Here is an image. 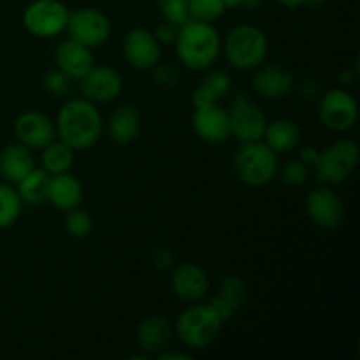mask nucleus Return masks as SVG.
Wrapping results in <instances>:
<instances>
[{"instance_id":"2","label":"nucleus","mask_w":360,"mask_h":360,"mask_svg":"<svg viewBox=\"0 0 360 360\" xmlns=\"http://www.w3.org/2000/svg\"><path fill=\"white\" fill-rule=\"evenodd\" d=\"M174 44L179 63L195 72L210 70L221 53L220 34L207 21H186L178 28Z\"/></svg>"},{"instance_id":"7","label":"nucleus","mask_w":360,"mask_h":360,"mask_svg":"<svg viewBox=\"0 0 360 360\" xmlns=\"http://www.w3.org/2000/svg\"><path fill=\"white\" fill-rule=\"evenodd\" d=\"M69 7L62 0H32L21 14V21L28 34L39 39L58 37L69 21Z\"/></svg>"},{"instance_id":"39","label":"nucleus","mask_w":360,"mask_h":360,"mask_svg":"<svg viewBox=\"0 0 360 360\" xmlns=\"http://www.w3.org/2000/svg\"><path fill=\"white\" fill-rule=\"evenodd\" d=\"M322 90H320V84L315 83V81H306L301 86V95L304 98H309V101H315V98L320 97Z\"/></svg>"},{"instance_id":"33","label":"nucleus","mask_w":360,"mask_h":360,"mask_svg":"<svg viewBox=\"0 0 360 360\" xmlns=\"http://www.w3.org/2000/svg\"><path fill=\"white\" fill-rule=\"evenodd\" d=\"M70 84H72V79L58 69L49 70V72L44 76L46 91L51 95H56V97H63V95L69 94Z\"/></svg>"},{"instance_id":"24","label":"nucleus","mask_w":360,"mask_h":360,"mask_svg":"<svg viewBox=\"0 0 360 360\" xmlns=\"http://www.w3.org/2000/svg\"><path fill=\"white\" fill-rule=\"evenodd\" d=\"M262 141L276 155L288 153L301 143V127L290 118L273 120V122H267Z\"/></svg>"},{"instance_id":"9","label":"nucleus","mask_w":360,"mask_h":360,"mask_svg":"<svg viewBox=\"0 0 360 360\" xmlns=\"http://www.w3.org/2000/svg\"><path fill=\"white\" fill-rule=\"evenodd\" d=\"M111 20L97 7H79L69 13L65 32L70 39L94 49L105 44L111 37Z\"/></svg>"},{"instance_id":"42","label":"nucleus","mask_w":360,"mask_h":360,"mask_svg":"<svg viewBox=\"0 0 360 360\" xmlns=\"http://www.w3.org/2000/svg\"><path fill=\"white\" fill-rule=\"evenodd\" d=\"M359 77V74H357V70H343V72H341V76H340V81H341V84H352V83H355V79H357Z\"/></svg>"},{"instance_id":"12","label":"nucleus","mask_w":360,"mask_h":360,"mask_svg":"<svg viewBox=\"0 0 360 360\" xmlns=\"http://www.w3.org/2000/svg\"><path fill=\"white\" fill-rule=\"evenodd\" d=\"M123 56L136 70H151L162 60V44L148 28H132L123 37Z\"/></svg>"},{"instance_id":"20","label":"nucleus","mask_w":360,"mask_h":360,"mask_svg":"<svg viewBox=\"0 0 360 360\" xmlns=\"http://www.w3.org/2000/svg\"><path fill=\"white\" fill-rule=\"evenodd\" d=\"M172 326L164 315H148L139 322L136 330L137 348L144 355H157L169 347Z\"/></svg>"},{"instance_id":"28","label":"nucleus","mask_w":360,"mask_h":360,"mask_svg":"<svg viewBox=\"0 0 360 360\" xmlns=\"http://www.w3.org/2000/svg\"><path fill=\"white\" fill-rule=\"evenodd\" d=\"M23 210V200L16 186L11 183H0V231L13 227Z\"/></svg>"},{"instance_id":"10","label":"nucleus","mask_w":360,"mask_h":360,"mask_svg":"<svg viewBox=\"0 0 360 360\" xmlns=\"http://www.w3.org/2000/svg\"><path fill=\"white\" fill-rule=\"evenodd\" d=\"M227 112L229 122H231V132L239 143L262 141L267 118L262 109L245 91H239L232 97Z\"/></svg>"},{"instance_id":"29","label":"nucleus","mask_w":360,"mask_h":360,"mask_svg":"<svg viewBox=\"0 0 360 360\" xmlns=\"http://www.w3.org/2000/svg\"><path fill=\"white\" fill-rule=\"evenodd\" d=\"M186 2H188L190 20L213 23V21L220 20L227 11L224 0H186Z\"/></svg>"},{"instance_id":"43","label":"nucleus","mask_w":360,"mask_h":360,"mask_svg":"<svg viewBox=\"0 0 360 360\" xmlns=\"http://www.w3.org/2000/svg\"><path fill=\"white\" fill-rule=\"evenodd\" d=\"M327 2H329V0H306L304 6H309V7H315V9H320V7L326 6Z\"/></svg>"},{"instance_id":"30","label":"nucleus","mask_w":360,"mask_h":360,"mask_svg":"<svg viewBox=\"0 0 360 360\" xmlns=\"http://www.w3.org/2000/svg\"><path fill=\"white\" fill-rule=\"evenodd\" d=\"M65 231L74 239L88 238L94 231V217L83 207H74V210L67 211Z\"/></svg>"},{"instance_id":"13","label":"nucleus","mask_w":360,"mask_h":360,"mask_svg":"<svg viewBox=\"0 0 360 360\" xmlns=\"http://www.w3.org/2000/svg\"><path fill=\"white\" fill-rule=\"evenodd\" d=\"M81 97L94 104L112 102L122 95L123 77L109 65H94L79 79Z\"/></svg>"},{"instance_id":"14","label":"nucleus","mask_w":360,"mask_h":360,"mask_svg":"<svg viewBox=\"0 0 360 360\" xmlns=\"http://www.w3.org/2000/svg\"><path fill=\"white\" fill-rule=\"evenodd\" d=\"M14 136L18 143L27 146L28 150L41 151L56 139L55 120L34 109L25 111L14 120Z\"/></svg>"},{"instance_id":"40","label":"nucleus","mask_w":360,"mask_h":360,"mask_svg":"<svg viewBox=\"0 0 360 360\" xmlns=\"http://www.w3.org/2000/svg\"><path fill=\"white\" fill-rule=\"evenodd\" d=\"M158 360H193L192 354H185V352H167L162 350L160 354H157Z\"/></svg>"},{"instance_id":"15","label":"nucleus","mask_w":360,"mask_h":360,"mask_svg":"<svg viewBox=\"0 0 360 360\" xmlns=\"http://www.w3.org/2000/svg\"><path fill=\"white\" fill-rule=\"evenodd\" d=\"M192 129L200 141L210 144L227 143L232 137L229 112L218 102L193 109Z\"/></svg>"},{"instance_id":"18","label":"nucleus","mask_w":360,"mask_h":360,"mask_svg":"<svg viewBox=\"0 0 360 360\" xmlns=\"http://www.w3.org/2000/svg\"><path fill=\"white\" fill-rule=\"evenodd\" d=\"M248 301V285L238 274H227L220 281L217 294L210 299L207 304L221 316L224 322L234 319L243 306Z\"/></svg>"},{"instance_id":"25","label":"nucleus","mask_w":360,"mask_h":360,"mask_svg":"<svg viewBox=\"0 0 360 360\" xmlns=\"http://www.w3.org/2000/svg\"><path fill=\"white\" fill-rule=\"evenodd\" d=\"M232 91V77L225 70H210L192 94L193 108L217 104Z\"/></svg>"},{"instance_id":"23","label":"nucleus","mask_w":360,"mask_h":360,"mask_svg":"<svg viewBox=\"0 0 360 360\" xmlns=\"http://www.w3.org/2000/svg\"><path fill=\"white\" fill-rule=\"evenodd\" d=\"M34 167V153L27 146H23V144H9V146H6L0 151V176H2L6 183L16 185Z\"/></svg>"},{"instance_id":"34","label":"nucleus","mask_w":360,"mask_h":360,"mask_svg":"<svg viewBox=\"0 0 360 360\" xmlns=\"http://www.w3.org/2000/svg\"><path fill=\"white\" fill-rule=\"evenodd\" d=\"M153 72L155 83L160 86H174L179 83V69L171 62H158L157 65L151 69Z\"/></svg>"},{"instance_id":"26","label":"nucleus","mask_w":360,"mask_h":360,"mask_svg":"<svg viewBox=\"0 0 360 360\" xmlns=\"http://www.w3.org/2000/svg\"><path fill=\"white\" fill-rule=\"evenodd\" d=\"M51 176L42 167H34L20 183H16V190L21 200L27 206H41L48 200V185Z\"/></svg>"},{"instance_id":"35","label":"nucleus","mask_w":360,"mask_h":360,"mask_svg":"<svg viewBox=\"0 0 360 360\" xmlns=\"http://www.w3.org/2000/svg\"><path fill=\"white\" fill-rule=\"evenodd\" d=\"M151 262L158 271H169L176 266V253L167 246H158L151 253Z\"/></svg>"},{"instance_id":"36","label":"nucleus","mask_w":360,"mask_h":360,"mask_svg":"<svg viewBox=\"0 0 360 360\" xmlns=\"http://www.w3.org/2000/svg\"><path fill=\"white\" fill-rule=\"evenodd\" d=\"M153 34L160 44H174L176 35H178V27L167 23V21H162V23L155 28Z\"/></svg>"},{"instance_id":"16","label":"nucleus","mask_w":360,"mask_h":360,"mask_svg":"<svg viewBox=\"0 0 360 360\" xmlns=\"http://www.w3.org/2000/svg\"><path fill=\"white\" fill-rule=\"evenodd\" d=\"M171 290L174 297L186 304L200 302L210 292V278H207L206 271L197 264H178L172 267Z\"/></svg>"},{"instance_id":"8","label":"nucleus","mask_w":360,"mask_h":360,"mask_svg":"<svg viewBox=\"0 0 360 360\" xmlns=\"http://www.w3.org/2000/svg\"><path fill=\"white\" fill-rule=\"evenodd\" d=\"M319 118L330 132H348L357 123V101L345 88H330V90L322 91L319 97Z\"/></svg>"},{"instance_id":"5","label":"nucleus","mask_w":360,"mask_h":360,"mask_svg":"<svg viewBox=\"0 0 360 360\" xmlns=\"http://www.w3.org/2000/svg\"><path fill=\"white\" fill-rule=\"evenodd\" d=\"M232 167L243 185L259 188L276 178L280 162L278 155L264 141H253L241 143V148L234 155Z\"/></svg>"},{"instance_id":"17","label":"nucleus","mask_w":360,"mask_h":360,"mask_svg":"<svg viewBox=\"0 0 360 360\" xmlns=\"http://www.w3.org/2000/svg\"><path fill=\"white\" fill-rule=\"evenodd\" d=\"M252 77V88L259 97L266 101H283L295 90L294 74L283 65L257 67Z\"/></svg>"},{"instance_id":"31","label":"nucleus","mask_w":360,"mask_h":360,"mask_svg":"<svg viewBox=\"0 0 360 360\" xmlns=\"http://www.w3.org/2000/svg\"><path fill=\"white\" fill-rule=\"evenodd\" d=\"M157 7L162 20L178 28L190 20L188 2L186 0H158Z\"/></svg>"},{"instance_id":"4","label":"nucleus","mask_w":360,"mask_h":360,"mask_svg":"<svg viewBox=\"0 0 360 360\" xmlns=\"http://www.w3.org/2000/svg\"><path fill=\"white\" fill-rule=\"evenodd\" d=\"M221 316L210 304L193 302L176 320V336L188 350H206L218 340L224 327Z\"/></svg>"},{"instance_id":"11","label":"nucleus","mask_w":360,"mask_h":360,"mask_svg":"<svg viewBox=\"0 0 360 360\" xmlns=\"http://www.w3.org/2000/svg\"><path fill=\"white\" fill-rule=\"evenodd\" d=\"M304 207L311 224L323 231H333L345 220L343 200L333 188H329V185L311 190L306 195Z\"/></svg>"},{"instance_id":"21","label":"nucleus","mask_w":360,"mask_h":360,"mask_svg":"<svg viewBox=\"0 0 360 360\" xmlns=\"http://www.w3.org/2000/svg\"><path fill=\"white\" fill-rule=\"evenodd\" d=\"M83 197V183L79 181V178L70 174V171L62 172V174H53L51 178H49L48 200H46V202L51 204L55 210L67 213V211L81 206Z\"/></svg>"},{"instance_id":"22","label":"nucleus","mask_w":360,"mask_h":360,"mask_svg":"<svg viewBox=\"0 0 360 360\" xmlns=\"http://www.w3.org/2000/svg\"><path fill=\"white\" fill-rule=\"evenodd\" d=\"M108 134L109 139L120 146L134 143L141 134V112L136 105H118L108 120Z\"/></svg>"},{"instance_id":"19","label":"nucleus","mask_w":360,"mask_h":360,"mask_svg":"<svg viewBox=\"0 0 360 360\" xmlns=\"http://www.w3.org/2000/svg\"><path fill=\"white\" fill-rule=\"evenodd\" d=\"M56 69L62 70L70 79L79 81L91 67L95 65L94 51L86 46L79 44L74 39L67 37L58 42L55 49Z\"/></svg>"},{"instance_id":"27","label":"nucleus","mask_w":360,"mask_h":360,"mask_svg":"<svg viewBox=\"0 0 360 360\" xmlns=\"http://www.w3.org/2000/svg\"><path fill=\"white\" fill-rule=\"evenodd\" d=\"M74 164V150L62 143L60 139H55L48 146L41 150V167L48 172L49 176L62 174L69 172Z\"/></svg>"},{"instance_id":"38","label":"nucleus","mask_w":360,"mask_h":360,"mask_svg":"<svg viewBox=\"0 0 360 360\" xmlns=\"http://www.w3.org/2000/svg\"><path fill=\"white\" fill-rule=\"evenodd\" d=\"M227 9H243V11H257L262 6L264 0H224Z\"/></svg>"},{"instance_id":"3","label":"nucleus","mask_w":360,"mask_h":360,"mask_svg":"<svg viewBox=\"0 0 360 360\" xmlns=\"http://www.w3.org/2000/svg\"><path fill=\"white\" fill-rule=\"evenodd\" d=\"M221 51L232 69L246 72L262 65L269 51V41L262 28L241 23L229 30L221 41Z\"/></svg>"},{"instance_id":"37","label":"nucleus","mask_w":360,"mask_h":360,"mask_svg":"<svg viewBox=\"0 0 360 360\" xmlns=\"http://www.w3.org/2000/svg\"><path fill=\"white\" fill-rule=\"evenodd\" d=\"M319 153H320L319 148L313 146V144H306V146L299 148L297 158L302 162V164L308 165V167L311 169L313 165H315V162L319 160Z\"/></svg>"},{"instance_id":"1","label":"nucleus","mask_w":360,"mask_h":360,"mask_svg":"<svg viewBox=\"0 0 360 360\" xmlns=\"http://www.w3.org/2000/svg\"><path fill=\"white\" fill-rule=\"evenodd\" d=\"M56 139L65 143L74 151L94 148L104 132V120L97 104L83 97L69 98L56 112Z\"/></svg>"},{"instance_id":"32","label":"nucleus","mask_w":360,"mask_h":360,"mask_svg":"<svg viewBox=\"0 0 360 360\" xmlns=\"http://www.w3.org/2000/svg\"><path fill=\"white\" fill-rule=\"evenodd\" d=\"M278 172H280V178L285 185L301 186L308 181L309 167L302 164L299 158H295V160L285 162L283 167H278Z\"/></svg>"},{"instance_id":"41","label":"nucleus","mask_w":360,"mask_h":360,"mask_svg":"<svg viewBox=\"0 0 360 360\" xmlns=\"http://www.w3.org/2000/svg\"><path fill=\"white\" fill-rule=\"evenodd\" d=\"M273 2L278 4V6L285 7V9L294 11V9H299V7L304 6L306 0H273Z\"/></svg>"},{"instance_id":"6","label":"nucleus","mask_w":360,"mask_h":360,"mask_svg":"<svg viewBox=\"0 0 360 360\" xmlns=\"http://www.w3.org/2000/svg\"><path fill=\"white\" fill-rule=\"evenodd\" d=\"M359 158V144L354 139L341 137L320 151L319 160L311 169L323 185H341L355 172Z\"/></svg>"}]
</instances>
